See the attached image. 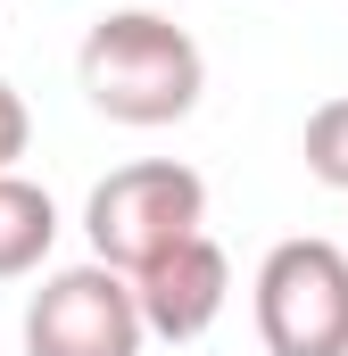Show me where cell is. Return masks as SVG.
Instances as JSON below:
<instances>
[{
	"mask_svg": "<svg viewBox=\"0 0 348 356\" xmlns=\"http://www.w3.org/2000/svg\"><path fill=\"white\" fill-rule=\"evenodd\" d=\"M25 141H33V116H25V99H17V91L0 83V175L25 158Z\"/></svg>",
	"mask_w": 348,
	"mask_h": 356,
	"instance_id": "ba28073f",
	"label": "cell"
},
{
	"mask_svg": "<svg viewBox=\"0 0 348 356\" xmlns=\"http://www.w3.org/2000/svg\"><path fill=\"white\" fill-rule=\"evenodd\" d=\"M207 224V182L174 158H141V166H116V175L91 191L84 207V232H91V257L116 273H141L158 266L166 249L199 241Z\"/></svg>",
	"mask_w": 348,
	"mask_h": 356,
	"instance_id": "7a4b0ae2",
	"label": "cell"
},
{
	"mask_svg": "<svg viewBox=\"0 0 348 356\" xmlns=\"http://www.w3.org/2000/svg\"><path fill=\"white\" fill-rule=\"evenodd\" d=\"M258 340L265 356H348V249L340 241H282L258 266Z\"/></svg>",
	"mask_w": 348,
	"mask_h": 356,
	"instance_id": "3957f363",
	"label": "cell"
},
{
	"mask_svg": "<svg viewBox=\"0 0 348 356\" xmlns=\"http://www.w3.org/2000/svg\"><path fill=\"white\" fill-rule=\"evenodd\" d=\"M50 241H58V207H50V191L25 175H0V282H17V273H33L50 257Z\"/></svg>",
	"mask_w": 348,
	"mask_h": 356,
	"instance_id": "8992f818",
	"label": "cell"
},
{
	"mask_svg": "<svg viewBox=\"0 0 348 356\" xmlns=\"http://www.w3.org/2000/svg\"><path fill=\"white\" fill-rule=\"evenodd\" d=\"M133 298H141V323H150L158 340H199V332L224 315V298H232V266H224V249L199 232V241H182L158 266L133 273Z\"/></svg>",
	"mask_w": 348,
	"mask_h": 356,
	"instance_id": "5b68a950",
	"label": "cell"
},
{
	"mask_svg": "<svg viewBox=\"0 0 348 356\" xmlns=\"http://www.w3.org/2000/svg\"><path fill=\"white\" fill-rule=\"evenodd\" d=\"M299 158H307V175L324 182V191H348V99H324V108L307 116Z\"/></svg>",
	"mask_w": 348,
	"mask_h": 356,
	"instance_id": "52a82bcc",
	"label": "cell"
},
{
	"mask_svg": "<svg viewBox=\"0 0 348 356\" xmlns=\"http://www.w3.org/2000/svg\"><path fill=\"white\" fill-rule=\"evenodd\" d=\"M75 75H84V99L108 116V124H182L207 91V58L199 42L158 17V8H108L75 50Z\"/></svg>",
	"mask_w": 348,
	"mask_h": 356,
	"instance_id": "6da1fadb",
	"label": "cell"
},
{
	"mask_svg": "<svg viewBox=\"0 0 348 356\" xmlns=\"http://www.w3.org/2000/svg\"><path fill=\"white\" fill-rule=\"evenodd\" d=\"M150 323L133 298V273L116 266H67L25 307V356H141Z\"/></svg>",
	"mask_w": 348,
	"mask_h": 356,
	"instance_id": "277c9868",
	"label": "cell"
}]
</instances>
